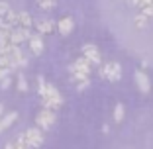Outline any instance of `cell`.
Wrapping results in <instances>:
<instances>
[{
  "instance_id": "5bb4252c",
  "label": "cell",
  "mask_w": 153,
  "mask_h": 149,
  "mask_svg": "<svg viewBox=\"0 0 153 149\" xmlns=\"http://www.w3.org/2000/svg\"><path fill=\"white\" fill-rule=\"evenodd\" d=\"M149 26V18L147 16H143V14H135V18H134V27H137V30H145V27Z\"/></svg>"
},
{
  "instance_id": "d6986e66",
  "label": "cell",
  "mask_w": 153,
  "mask_h": 149,
  "mask_svg": "<svg viewBox=\"0 0 153 149\" xmlns=\"http://www.w3.org/2000/svg\"><path fill=\"white\" fill-rule=\"evenodd\" d=\"M10 12H12L10 4H6V2H2V0H0V18H4V16H8Z\"/></svg>"
},
{
  "instance_id": "ffe728a7",
  "label": "cell",
  "mask_w": 153,
  "mask_h": 149,
  "mask_svg": "<svg viewBox=\"0 0 153 149\" xmlns=\"http://www.w3.org/2000/svg\"><path fill=\"white\" fill-rule=\"evenodd\" d=\"M12 81H14V77H4L2 81H0V86H2V88L6 90V88H8V86L12 85Z\"/></svg>"
},
{
  "instance_id": "44dd1931",
  "label": "cell",
  "mask_w": 153,
  "mask_h": 149,
  "mask_svg": "<svg viewBox=\"0 0 153 149\" xmlns=\"http://www.w3.org/2000/svg\"><path fill=\"white\" fill-rule=\"evenodd\" d=\"M141 14L143 16H147V18H153V4L145 6V8H141Z\"/></svg>"
},
{
  "instance_id": "484cf974",
  "label": "cell",
  "mask_w": 153,
  "mask_h": 149,
  "mask_svg": "<svg viewBox=\"0 0 153 149\" xmlns=\"http://www.w3.org/2000/svg\"><path fill=\"white\" fill-rule=\"evenodd\" d=\"M4 149H12V141H10V143H6V147Z\"/></svg>"
},
{
  "instance_id": "5b68a950",
  "label": "cell",
  "mask_w": 153,
  "mask_h": 149,
  "mask_svg": "<svg viewBox=\"0 0 153 149\" xmlns=\"http://www.w3.org/2000/svg\"><path fill=\"white\" fill-rule=\"evenodd\" d=\"M81 53H82V57H85L90 65H102V55H100V49L96 45L85 43V45L81 47Z\"/></svg>"
},
{
  "instance_id": "7a4b0ae2",
  "label": "cell",
  "mask_w": 153,
  "mask_h": 149,
  "mask_svg": "<svg viewBox=\"0 0 153 149\" xmlns=\"http://www.w3.org/2000/svg\"><path fill=\"white\" fill-rule=\"evenodd\" d=\"M69 71H71V75H73V81L79 85V82H82V81H88L92 65H90L85 57H79L76 61H73V63L69 65Z\"/></svg>"
},
{
  "instance_id": "3957f363",
  "label": "cell",
  "mask_w": 153,
  "mask_h": 149,
  "mask_svg": "<svg viewBox=\"0 0 153 149\" xmlns=\"http://www.w3.org/2000/svg\"><path fill=\"white\" fill-rule=\"evenodd\" d=\"M100 77L108 82H118L122 79V65L118 61H106L100 65Z\"/></svg>"
},
{
  "instance_id": "9c48e42d",
  "label": "cell",
  "mask_w": 153,
  "mask_h": 149,
  "mask_svg": "<svg viewBox=\"0 0 153 149\" xmlns=\"http://www.w3.org/2000/svg\"><path fill=\"white\" fill-rule=\"evenodd\" d=\"M27 45H30V51H32L33 55H41L45 51V43H43V39H41L39 33H32V37H30V41H27Z\"/></svg>"
},
{
  "instance_id": "7c38bea8",
  "label": "cell",
  "mask_w": 153,
  "mask_h": 149,
  "mask_svg": "<svg viewBox=\"0 0 153 149\" xmlns=\"http://www.w3.org/2000/svg\"><path fill=\"white\" fill-rule=\"evenodd\" d=\"M16 120H18V112H8V114H4V116L0 118V131L8 130V128L16 122Z\"/></svg>"
},
{
  "instance_id": "8992f818",
  "label": "cell",
  "mask_w": 153,
  "mask_h": 149,
  "mask_svg": "<svg viewBox=\"0 0 153 149\" xmlns=\"http://www.w3.org/2000/svg\"><path fill=\"white\" fill-rule=\"evenodd\" d=\"M24 136H26V139H27L30 149H36V147H41V145H43V130H39L37 126L26 130V131H24Z\"/></svg>"
},
{
  "instance_id": "4316f807",
  "label": "cell",
  "mask_w": 153,
  "mask_h": 149,
  "mask_svg": "<svg viewBox=\"0 0 153 149\" xmlns=\"http://www.w3.org/2000/svg\"><path fill=\"white\" fill-rule=\"evenodd\" d=\"M0 133H2V131H0Z\"/></svg>"
},
{
  "instance_id": "30bf717a",
  "label": "cell",
  "mask_w": 153,
  "mask_h": 149,
  "mask_svg": "<svg viewBox=\"0 0 153 149\" xmlns=\"http://www.w3.org/2000/svg\"><path fill=\"white\" fill-rule=\"evenodd\" d=\"M36 24V30H37V33L39 36H49V33H53L55 32V27H57V24L53 22V20H37V22H33Z\"/></svg>"
},
{
  "instance_id": "d4e9b609",
  "label": "cell",
  "mask_w": 153,
  "mask_h": 149,
  "mask_svg": "<svg viewBox=\"0 0 153 149\" xmlns=\"http://www.w3.org/2000/svg\"><path fill=\"white\" fill-rule=\"evenodd\" d=\"M128 2H130L131 6H137V0H128Z\"/></svg>"
},
{
  "instance_id": "e0dca14e",
  "label": "cell",
  "mask_w": 153,
  "mask_h": 149,
  "mask_svg": "<svg viewBox=\"0 0 153 149\" xmlns=\"http://www.w3.org/2000/svg\"><path fill=\"white\" fill-rule=\"evenodd\" d=\"M36 4L39 10H45V12H49L57 6V0H36Z\"/></svg>"
},
{
  "instance_id": "52a82bcc",
  "label": "cell",
  "mask_w": 153,
  "mask_h": 149,
  "mask_svg": "<svg viewBox=\"0 0 153 149\" xmlns=\"http://www.w3.org/2000/svg\"><path fill=\"white\" fill-rule=\"evenodd\" d=\"M134 81H135L137 88H140L143 94H149V90H151V81H149V77L145 75V71L135 69V71H134Z\"/></svg>"
},
{
  "instance_id": "277c9868",
  "label": "cell",
  "mask_w": 153,
  "mask_h": 149,
  "mask_svg": "<svg viewBox=\"0 0 153 149\" xmlns=\"http://www.w3.org/2000/svg\"><path fill=\"white\" fill-rule=\"evenodd\" d=\"M55 114H57V112H53V110L41 108L39 112L36 114V124H37V128H39V130H43V131L51 130V128H53V124H55Z\"/></svg>"
},
{
  "instance_id": "4fadbf2b",
  "label": "cell",
  "mask_w": 153,
  "mask_h": 149,
  "mask_svg": "<svg viewBox=\"0 0 153 149\" xmlns=\"http://www.w3.org/2000/svg\"><path fill=\"white\" fill-rule=\"evenodd\" d=\"M18 26L20 27H26V30H30V27L33 26V18L30 12H18Z\"/></svg>"
},
{
  "instance_id": "2e32d148",
  "label": "cell",
  "mask_w": 153,
  "mask_h": 149,
  "mask_svg": "<svg viewBox=\"0 0 153 149\" xmlns=\"http://www.w3.org/2000/svg\"><path fill=\"white\" fill-rule=\"evenodd\" d=\"M12 149H30L27 139H26V136H24V133H20V136L12 141Z\"/></svg>"
},
{
  "instance_id": "6da1fadb",
  "label": "cell",
  "mask_w": 153,
  "mask_h": 149,
  "mask_svg": "<svg viewBox=\"0 0 153 149\" xmlns=\"http://www.w3.org/2000/svg\"><path fill=\"white\" fill-rule=\"evenodd\" d=\"M37 92H39L41 96V102H43V108L47 110H53V112H57L61 106H63L65 98L61 96V92L55 88L51 82H47L43 77L37 79Z\"/></svg>"
},
{
  "instance_id": "603a6c76",
  "label": "cell",
  "mask_w": 153,
  "mask_h": 149,
  "mask_svg": "<svg viewBox=\"0 0 153 149\" xmlns=\"http://www.w3.org/2000/svg\"><path fill=\"white\" fill-rule=\"evenodd\" d=\"M149 4H153V0H137V6H140V10L145 8V6H149Z\"/></svg>"
},
{
  "instance_id": "ba28073f",
  "label": "cell",
  "mask_w": 153,
  "mask_h": 149,
  "mask_svg": "<svg viewBox=\"0 0 153 149\" xmlns=\"http://www.w3.org/2000/svg\"><path fill=\"white\" fill-rule=\"evenodd\" d=\"M73 30H75V20H73V16H63V18L57 22V32L61 33V36H69Z\"/></svg>"
},
{
  "instance_id": "7402d4cb",
  "label": "cell",
  "mask_w": 153,
  "mask_h": 149,
  "mask_svg": "<svg viewBox=\"0 0 153 149\" xmlns=\"http://www.w3.org/2000/svg\"><path fill=\"white\" fill-rule=\"evenodd\" d=\"M10 73H12V69H2L0 67V81H2L4 77H10Z\"/></svg>"
},
{
  "instance_id": "ac0fdd59",
  "label": "cell",
  "mask_w": 153,
  "mask_h": 149,
  "mask_svg": "<svg viewBox=\"0 0 153 149\" xmlns=\"http://www.w3.org/2000/svg\"><path fill=\"white\" fill-rule=\"evenodd\" d=\"M126 116V110H124V104H116L114 106V122H122Z\"/></svg>"
},
{
  "instance_id": "9a60e30c",
  "label": "cell",
  "mask_w": 153,
  "mask_h": 149,
  "mask_svg": "<svg viewBox=\"0 0 153 149\" xmlns=\"http://www.w3.org/2000/svg\"><path fill=\"white\" fill-rule=\"evenodd\" d=\"M16 86H18V90H20V92H27V90H30V85H27L26 75L18 73V77H16Z\"/></svg>"
},
{
  "instance_id": "8fae6325",
  "label": "cell",
  "mask_w": 153,
  "mask_h": 149,
  "mask_svg": "<svg viewBox=\"0 0 153 149\" xmlns=\"http://www.w3.org/2000/svg\"><path fill=\"white\" fill-rule=\"evenodd\" d=\"M8 57H10V61L14 63V67H16V69H18V67H26V65H27L26 55L22 53V49H20L18 45H16L12 51H10V55H8Z\"/></svg>"
},
{
  "instance_id": "cb8c5ba5",
  "label": "cell",
  "mask_w": 153,
  "mask_h": 149,
  "mask_svg": "<svg viewBox=\"0 0 153 149\" xmlns=\"http://www.w3.org/2000/svg\"><path fill=\"white\" fill-rule=\"evenodd\" d=\"M4 114H6V112H4V104H2V102H0V118H2V116H4Z\"/></svg>"
}]
</instances>
